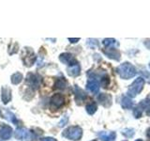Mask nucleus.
I'll use <instances>...</instances> for the list:
<instances>
[{
  "mask_svg": "<svg viewBox=\"0 0 150 141\" xmlns=\"http://www.w3.org/2000/svg\"><path fill=\"white\" fill-rule=\"evenodd\" d=\"M15 137L21 141H32L35 136L32 132L25 128H18L15 132Z\"/></svg>",
  "mask_w": 150,
  "mask_h": 141,
  "instance_id": "obj_4",
  "label": "nucleus"
},
{
  "mask_svg": "<svg viewBox=\"0 0 150 141\" xmlns=\"http://www.w3.org/2000/svg\"><path fill=\"white\" fill-rule=\"evenodd\" d=\"M67 121H68V118H67V117H65V118H64V120L60 121L59 126H60V127H63L66 123H67Z\"/></svg>",
  "mask_w": 150,
  "mask_h": 141,
  "instance_id": "obj_25",
  "label": "nucleus"
},
{
  "mask_svg": "<svg viewBox=\"0 0 150 141\" xmlns=\"http://www.w3.org/2000/svg\"><path fill=\"white\" fill-rule=\"evenodd\" d=\"M122 134H123L125 136H127V137H132L134 135V130L131 128H127L122 132Z\"/></svg>",
  "mask_w": 150,
  "mask_h": 141,
  "instance_id": "obj_23",
  "label": "nucleus"
},
{
  "mask_svg": "<svg viewBox=\"0 0 150 141\" xmlns=\"http://www.w3.org/2000/svg\"><path fill=\"white\" fill-rule=\"evenodd\" d=\"M67 81H66L65 78H59L56 80V82L54 84V87L55 88H58V89H64L66 88V87H67Z\"/></svg>",
  "mask_w": 150,
  "mask_h": 141,
  "instance_id": "obj_19",
  "label": "nucleus"
},
{
  "mask_svg": "<svg viewBox=\"0 0 150 141\" xmlns=\"http://www.w3.org/2000/svg\"><path fill=\"white\" fill-rule=\"evenodd\" d=\"M23 74L21 73H13L11 75V83L14 84V85H18V84H20L22 82V80H23Z\"/></svg>",
  "mask_w": 150,
  "mask_h": 141,
  "instance_id": "obj_18",
  "label": "nucleus"
},
{
  "mask_svg": "<svg viewBox=\"0 0 150 141\" xmlns=\"http://www.w3.org/2000/svg\"><path fill=\"white\" fill-rule=\"evenodd\" d=\"M59 59L62 63L64 64H67L69 66H73V65H76L78 64L77 60L74 58V56L69 54V53H63L59 56Z\"/></svg>",
  "mask_w": 150,
  "mask_h": 141,
  "instance_id": "obj_7",
  "label": "nucleus"
},
{
  "mask_svg": "<svg viewBox=\"0 0 150 141\" xmlns=\"http://www.w3.org/2000/svg\"><path fill=\"white\" fill-rule=\"evenodd\" d=\"M109 82H110V80H109V77H108L107 75H105L104 77H102V78H101V84H102L103 88H107V86H108V84H109Z\"/></svg>",
  "mask_w": 150,
  "mask_h": 141,
  "instance_id": "obj_24",
  "label": "nucleus"
},
{
  "mask_svg": "<svg viewBox=\"0 0 150 141\" xmlns=\"http://www.w3.org/2000/svg\"><path fill=\"white\" fill-rule=\"evenodd\" d=\"M1 99L2 102L7 105V103L11 100V90L8 87H2L1 88Z\"/></svg>",
  "mask_w": 150,
  "mask_h": 141,
  "instance_id": "obj_13",
  "label": "nucleus"
},
{
  "mask_svg": "<svg viewBox=\"0 0 150 141\" xmlns=\"http://www.w3.org/2000/svg\"><path fill=\"white\" fill-rule=\"evenodd\" d=\"M92 141H97V140H92Z\"/></svg>",
  "mask_w": 150,
  "mask_h": 141,
  "instance_id": "obj_32",
  "label": "nucleus"
},
{
  "mask_svg": "<svg viewBox=\"0 0 150 141\" xmlns=\"http://www.w3.org/2000/svg\"><path fill=\"white\" fill-rule=\"evenodd\" d=\"M121 105L125 109H130L132 107V101L129 97H123L121 100Z\"/></svg>",
  "mask_w": 150,
  "mask_h": 141,
  "instance_id": "obj_17",
  "label": "nucleus"
},
{
  "mask_svg": "<svg viewBox=\"0 0 150 141\" xmlns=\"http://www.w3.org/2000/svg\"><path fill=\"white\" fill-rule=\"evenodd\" d=\"M86 112L88 113L89 115H93L94 113H95L98 109V106H97V103H88V105L86 106Z\"/></svg>",
  "mask_w": 150,
  "mask_h": 141,
  "instance_id": "obj_20",
  "label": "nucleus"
},
{
  "mask_svg": "<svg viewBox=\"0 0 150 141\" xmlns=\"http://www.w3.org/2000/svg\"><path fill=\"white\" fill-rule=\"evenodd\" d=\"M147 135H148V137H150V129L147 131Z\"/></svg>",
  "mask_w": 150,
  "mask_h": 141,
  "instance_id": "obj_28",
  "label": "nucleus"
},
{
  "mask_svg": "<svg viewBox=\"0 0 150 141\" xmlns=\"http://www.w3.org/2000/svg\"><path fill=\"white\" fill-rule=\"evenodd\" d=\"M26 80V83L29 87L33 88H38L40 87V77L39 75L34 74V73H28L27 76L25 78Z\"/></svg>",
  "mask_w": 150,
  "mask_h": 141,
  "instance_id": "obj_5",
  "label": "nucleus"
},
{
  "mask_svg": "<svg viewBox=\"0 0 150 141\" xmlns=\"http://www.w3.org/2000/svg\"><path fill=\"white\" fill-rule=\"evenodd\" d=\"M12 135V129L8 125H3L0 130V136L3 140H8Z\"/></svg>",
  "mask_w": 150,
  "mask_h": 141,
  "instance_id": "obj_11",
  "label": "nucleus"
},
{
  "mask_svg": "<svg viewBox=\"0 0 150 141\" xmlns=\"http://www.w3.org/2000/svg\"><path fill=\"white\" fill-rule=\"evenodd\" d=\"M98 100L105 107H109L112 105V96L109 95V94H106V93L100 94L98 97Z\"/></svg>",
  "mask_w": 150,
  "mask_h": 141,
  "instance_id": "obj_12",
  "label": "nucleus"
},
{
  "mask_svg": "<svg viewBox=\"0 0 150 141\" xmlns=\"http://www.w3.org/2000/svg\"><path fill=\"white\" fill-rule=\"evenodd\" d=\"M35 60H36V56L33 50L30 48H26L25 56H23V63H25V65L27 66V67H31L34 64Z\"/></svg>",
  "mask_w": 150,
  "mask_h": 141,
  "instance_id": "obj_6",
  "label": "nucleus"
},
{
  "mask_svg": "<svg viewBox=\"0 0 150 141\" xmlns=\"http://www.w3.org/2000/svg\"><path fill=\"white\" fill-rule=\"evenodd\" d=\"M104 54L108 56L109 58L112 59H115V60H120L121 58V55H120V52L118 50H116L115 48H108L106 50H104Z\"/></svg>",
  "mask_w": 150,
  "mask_h": 141,
  "instance_id": "obj_9",
  "label": "nucleus"
},
{
  "mask_svg": "<svg viewBox=\"0 0 150 141\" xmlns=\"http://www.w3.org/2000/svg\"><path fill=\"white\" fill-rule=\"evenodd\" d=\"M86 88L94 94H97L100 90V84L96 79H89L86 84Z\"/></svg>",
  "mask_w": 150,
  "mask_h": 141,
  "instance_id": "obj_10",
  "label": "nucleus"
},
{
  "mask_svg": "<svg viewBox=\"0 0 150 141\" xmlns=\"http://www.w3.org/2000/svg\"><path fill=\"white\" fill-rule=\"evenodd\" d=\"M64 102H65L64 97L59 93L54 94V95L51 98V105L53 107H54V108L61 107L64 105Z\"/></svg>",
  "mask_w": 150,
  "mask_h": 141,
  "instance_id": "obj_8",
  "label": "nucleus"
},
{
  "mask_svg": "<svg viewBox=\"0 0 150 141\" xmlns=\"http://www.w3.org/2000/svg\"><path fill=\"white\" fill-rule=\"evenodd\" d=\"M75 95H76L77 101H83L86 99V94L84 93L83 89H81L78 86H75Z\"/></svg>",
  "mask_w": 150,
  "mask_h": 141,
  "instance_id": "obj_16",
  "label": "nucleus"
},
{
  "mask_svg": "<svg viewBox=\"0 0 150 141\" xmlns=\"http://www.w3.org/2000/svg\"><path fill=\"white\" fill-rule=\"evenodd\" d=\"M69 41L71 42V43H75V42H77L80 41L79 38H76V39H72V38H69Z\"/></svg>",
  "mask_w": 150,
  "mask_h": 141,
  "instance_id": "obj_26",
  "label": "nucleus"
},
{
  "mask_svg": "<svg viewBox=\"0 0 150 141\" xmlns=\"http://www.w3.org/2000/svg\"><path fill=\"white\" fill-rule=\"evenodd\" d=\"M80 70H81V68H80V65L76 64L73 66H69L68 68V73L70 76H77V75L80 74Z\"/></svg>",
  "mask_w": 150,
  "mask_h": 141,
  "instance_id": "obj_15",
  "label": "nucleus"
},
{
  "mask_svg": "<svg viewBox=\"0 0 150 141\" xmlns=\"http://www.w3.org/2000/svg\"><path fill=\"white\" fill-rule=\"evenodd\" d=\"M102 43H103V45H104L105 47H107V48H111V46L115 44L116 41H115V39H110V38H107V39L103 40Z\"/></svg>",
  "mask_w": 150,
  "mask_h": 141,
  "instance_id": "obj_21",
  "label": "nucleus"
},
{
  "mask_svg": "<svg viewBox=\"0 0 150 141\" xmlns=\"http://www.w3.org/2000/svg\"><path fill=\"white\" fill-rule=\"evenodd\" d=\"M98 136L102 141H112L115 139L116 135L115 132H110V133H107V132H100V133L98 134Z\"/></svg>",
  "mask_w": 150,
  "mask_h": 141,
  "instance_id": "obj_14",
  "label": "nucleus"
},
{
  "mask_svg": "<svg viewBox=\"0 0 150 141\" xmlns=\"http://www.w3.org/2000/svg\"><path fill=\"white\" fill-rule=\"evenodd\" d=\"M0 116H1V111H0Z\"/></svg>",
  "mask_w": 150,
  "mask_h": 141,
  "instance_id": "obj_31",
  "label": "nucleus"
},
{
  "mask_svg": "<svg viewBox=\"0 0 150 141\" xmlns=\"http://www.w3.org/2000/svg\"><path fill=\"white\" fill-rule=\"evenodd\" d=\"M41 141H56V139L53 137H44L41 139Z\"/></svg>",
  "mask_w": 150,
  "mask_h": 141,
  "instance_id": "obj_27",
  "label": "nucleus"
},
{
  "mask_svg": "<svg viewBox=\"0 0 150 141\" xmlns=\"http://www.w3.org/2000/svg\"><path fill=\"white\" fill-rule=\"evenodd\" d=\"M82 135H83V130L79 126H71L63 132V136L73 141L79 140L82 137Z\"/></svg>",
  "mask_w": 150,
  "mask_h": 141,
  "instance_id": "obj_2",
  "label": "nucleus"
},
{
  "mask_svg": "<svg viewBox=\"0 0 150 141\" xmlns=\"http://www.w3.org/2000/svg\"><path fill=\"white\" fill-rule=\"evenodd\" d=\"M116 72L122 79H126V80L132 78L133 76H135L136 73H137L135 67L129 62H124L120 64L118 67H117Z\"/></svg>",
  "mask_w": 150,
  "mask_h": 141,
  "instance_id": "obj_1",
  "label": "nucleus"
},
{
  "mask_svg": "<svg viewBox=\"0 0 150 141\" xmlns=\"http://www.w3.org/2000/svg\"><path fill=\"white\" fill-rule=\"evenodd\" d=\"M144 85V78L138 77L137 79H135V81L129 86L127 94H128V95L129 97H131V98L136 97V96H137V94H139L141 91L143 90Z\"/></svg>",
  "mask_w": 150,
  "mask_h": 141,
  "instance_id": "obj_3",
  "label": "nucleus"
},
{
  "mask_svg": "<svg viewBox=\"0 0 150 141\" xmlns=\"http://www.w3.org/2000/svg\"><path fill=\"white\" fill-rule=\"evenodd\" d=\"M147 100H148V102L150 103V98H149V99H147Z\"/></svg>",
  "mask_w": 150,
  "mask_h": 141,
  "instance_id": "obj_30",
  "label": "nucleus"
},
{
  "mask_svg": "<svg viewBox=\"0 0 150 141\" xmlns=\"http://www.w3.org/2000/svg\"><path fill=\"white\" fill-rule=\"evenodd\" d=\"M143 110H144L143 106L141 105H139L134 109V111H133L134 117H135V118H137V119H138V118H141V116H142V114H143Z\"/></svg>",
  "mask_w": 150,
  "mask_h": 141,
  "instance_id": "obj_22",
  "label": "nucleus"
},
{
  "mask_svg": "<svg viewBox=\"0 0 150 141\" xmlns=\"http://www.w3.org/2000/svg\"><path fill=\"white\" fill-rule=\"evenodd\" d=\"M136 141H143V140H142V139H137Z\"/></svg>",
  "mask_w": 150,
  "mask_h": 141,
  "instance_id": "obj_29",
  "label": "nucleus"
}]
</instances>
